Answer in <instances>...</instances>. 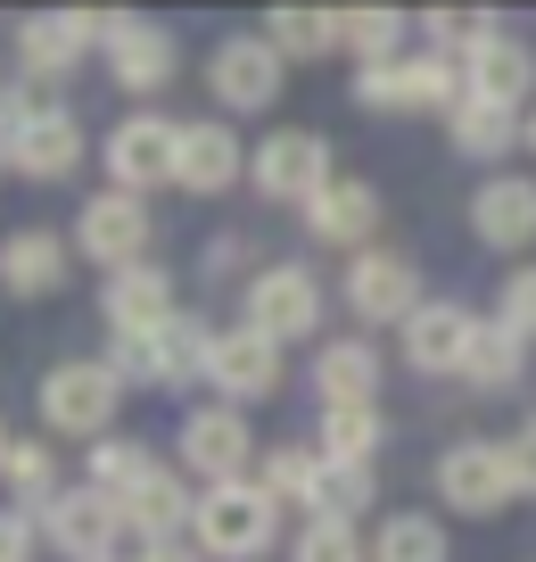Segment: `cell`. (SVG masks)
<instances>
[{"mask_svg":"<svg viewBox=\"0 0 536 562\" xmlns=\"http://www.w3.org/2000/svg\"><path fill=\"white\" fill-rule=\"evenodd\" d=\"M191 546L207 562H256L281 546V505L256 480H231V488H198L191 505Z\"/></svg>","mask_w":536,"mask_h":562,"instance_id":"1","label":"cell"},{"mask_svg":"<svg viewBox=\"0 0 536 562\" xmlns=\"http://www.w3.org/2000/svg\"><path fill=\"white\" fill-rule=\"evenodd\" d=\"M355 108L364 116H454L463 108V58L404 50L388 67H355Z\"/></svg>","mask_w":536,"mask_h":562,"instance_id":"2","label":"cell"},{"mask_svg":"<svg viewBox=\"0 0 536 562\" xmlns=\"http://www.w3.org/2000/svg\"><path fill=\"white\" fill-rule=\"evenodd\" d=\"M116 405H124V381L107 372V356L50 364V381H42V422H50L58 439H107V430H116Z\"/></svg>","mask_w":536,"mask_h":562,"instance_id":"3","label":"cell"},{"mask_svg":"<svg viewBox=\"0 0 536 562\" xmlns=\"http://www.w3.org/2000/svg\"><path fill=\"white\" fill-rule=\"evenodd\" d=\"M281 83H289V58H281L264 34H231V42L207 50V91H215V108H224V124L231 116H264V108L281 100Z\"/></svg>","mask_w":536,"mask_h":562,"instance_id":"4","label":"cell"},{"mask_svg":"<svg viewBox=\"0 0 536 562\" xmlns=\"http://www.w3.org/2000/svg\"><path fill=\"white\" fill-rule=\"evenodd\" d=\"M240 323H248V331H264L273 348L313 339V331H322V273H313V265H264V273L248 281Z\"/></svg>","mask_w":536,"mask_h":562,"instance_id":"5","label":"cell"},{"mask_svg":"<svg viewBox=\"0 0 536 562\" xmlns=\"http://www.w3.org/2000/svg\"><path fill=\"white\" fill-rule=\"evenodd\" d=\"M182 472H198L207 488H231V480H256V430H248L240 405H198L182 414Z\"/></svg>","mask_w":536,"mask_h":562,"instance_id":"6","label":"cell"},{"mask_svg":"<svg viewBox=\"0 0 536 562\" xmlns=\"http://www.w3.org/2000/svg\"><path fill=\"white\" fill-rule=\"evenodd\" d=\"M512 463H503V439H454L437 456V505L463 513V521H495L512 505Z\"/></svg>","mask_w":536,"mask_h":562,"instance_id":"7","label":"cell"},{"mask_svg":"<svg viewBox=\"0 0 536 562\" xmlns=\"http://www.w3.org/2000/svg\"><path fill=\"white\" fill-rule=\"evenodd\" d=\"M346 315L355 323H372V331H380V323H413L421 315V265L413 257H397V248H364V257H346Z\"/></svg>","mask_w":536,"mask_h":562,"instance_id":"8","label":"cell"},{"mask_svg":"<svg viewBox=\"0 0 536 562\" xmlns=\"http://www.w3.org/2000/svg\"><path fill=\"white\" fill-rule=\"evenodd\" d=\"M248 182H256L264 199H281V207H306L330 182V140L306 133V124H281V133H264L256 149H248Z\"/></svg>","mask_w":536,"mask_h":562,"instance_id":"9","label":"cell"},{"mask_svg":"<svg viewBox=\"0 0 536 562\" xmlns=\"http://www.w3.org/2000/svg\"><path fill=\"white\" fill-rule=\"evenodd\" d=\"M149 240H157L149 199H133V191H100V199H83V215H75V257L107 265V273L149 265Z\"/></svg>","mask_w":536,"mask_h":562,"instance_id":"10","label":"cell"},{"mask_svg":"<svg viewBox=\"0 0 536 562\" xmlns=\"http://www.w3.org/2000/svg\"><path fill=\"white\" fill-rule=\"evenodd\" d=\"M34 529H42V538H50L67 562H107V554L124 546V513H116V496H100L91 480H83V488H58L50 505L34 513Z\"/></svg>","mask_w":536,"mask_h":562,"instance_id":"11","label":"cell"},{"mask_svg":"<svg viewBox=\"0 0 536 562\" xmlns=\"http://www.w3.org/2000/svg\"><path fill=\"white\" fill-rule=\"evenodd\" d=\"M9 166H18L25 182H67L75 166H83V124H75V108L58 100H34L18 124H9Z\"/></svg>","mask_w":536,"mask_h":562,"instance_id":"12","label":"cell"},{"mask_svg":"<svg viewBox=\"0 0 536 562\" xmlns=\"http://www.w3.org/2000/svg\"><path fill=\"white\" fill-rule=\"evenodd\" d=\"M463 100H487V108H512V116H528L536 108V50L520 34H487L463 50Z\"/></svg>","mask_w":536,"mask_h":562,"instance_id":"13","label":"cell"},{"mask_svg":"<svg viewBox=\"0 0 536 562\" xmlns=\"http://www.w3.org/2000/svg\"><path fill=\"white\" fill-rule=\"evenodd\" d=\"M207 389H215V405H264L281 389V348L264 331H248V323H231V331H215V348H207Z\"/></svg>","mask_w":536,"mask_h":562,"instance_id":"14","label":"cell"},{"mask_svg":"<svg viewBox=\"0 0 536 562\" xmlns=\"http://www.w3.org/2000/svg\"><path fill=\"white\" fill-rule=\"evenodd\" d=\"M100 58H107V75H116L124 91H140V100L182 75L173 34H166V25H149V18H100Z\"/></svg>","mask_w":536,"mask_h":562,"instance_id":"15","label":"cell"},{"mask_svg":"<svg viewBox=\"0 0 536 562\" xmlns=\"http://www.w3.org/2000/svg\"><path fill=\"white\" fill-rule=\"evenodd\" d=\"M173 140H182V124L173 116H124L116 133H107V182L133 199H149L157 182H173Z\"/></svg>","mask_w":536,"mask_h":562,"instance_id":"16","label":"cell"},{"mask_svg":"<svg viewBox=\"0 0 536 562\" xmlns=\"http://www.w3.org/2000/svg\"><path fill=\"white\" fill-rule=\"evenodd\" d=\"M240 175H248V149H240V133H231L224 116H191V124H182V140H173V191L215 199V191H231Z\"/></svg>","mask_w":536,"mask_h":562,"instance_id":"17","label":"cell"},{"mask_svg":"<svg viewBox=\"0 0 536 562\" xmlns=\"http://www.w3.org/2000/svg\"><path fill=\"white\" fill-rule=\"evenodd\" d=\"M297 215H306V232H313L322 248H346V257H364V248L380 240V191H372V182H355V175H330Z\"/></svg>","mask_w":536,"mask_h":562,"instance_id":"18","label":"cell"},{"mask_svg":"<svg viewBox=\"0 0 536 562\" xmlns=\"http://www.w3.org/2000/svg\"><path fill=\"white\" fill-rule=\"evenodd\" d=\"M470 232H479V248H536V175H512V166H495V175L470 191Z\"/></svg>","mask_w":536,"mask_h":562,"instance_id":"19","label":"cell"},{"mask_svg":"<svg viewBox=\"0 0 536 562\" xmlns=\"http://www.w3.org/2000/svg\"><path fill=\"white\" fill-rule=\"evenodd\" d=\"M470 331H479V315L463 299H421V315L404 323V364L430 372V381H454L470 356Z\"/></svg>","mask_w":536,"mask_h":562,"instance_id":"20","label":"cell"},{"mask_svg":"<svg viewBox=\"0 0 536 562\" xmlns=\"http://www.w3.org/2000/svg\"><path fill=\"white\" fill-rule=\"evenodd\" d=\"M67 265H75L67 232L25 224V232L0 240V290H9V299H58V290H67Z\"/></svg>","mask_w":536,"mask_h":562,"instance_id":"21","label":"cell"},{"mask_svg":"<svg viewBox=\"0 0 536 562\" xmlns=\"http://www.w3.org/2000/svg\"><path fill=\"white\" fill-rule=\"evenodd\" d=\"M100 315H107V339H140V331H157V323L173 315V273L166 265H124V273H107V290H100Z\"/></svg>","mask_w":536,"mask_h":562,"instance_id":"22","label":"cell"},{"mask_svg":"<svg viewBox=\"0 0 536 562\" xmlns=\"http://www.w3.org/2000/svg\"><path fill=\"white\" fill-rule=\"evenodd\" d=\"M91 50H100V18H83V9H50V18H25L18 25L25 75H75Z\"/></svg>","mask_w":536,"mask_h":562,"instance_id":"23","label":"cell"},{"mask_svg":"<svg viewBox=\"0 0 536 562\" xmlns=\"http://www.w3.org/2000/svg\"><path fill=\"white\" fill-rule=\"evenodd\" d=\"M313 397L330 405H380V348L372 339H322L313 348Z\"/></svg>","mask_w":536,"mask_h":562,"instance_id":"24","label":"cell"},{"mask_svg":"<svg viewBox=\"0 0 536 562\" xmlns=\"http://www.w3.org/2000/svg\"><path fill=\"white\" fill-rule=\"evenodd\" d=\"M191 505H198V496L182 488V472H166V463H157V472L140 480V488L124 496L116 513H124V529H133L140 546H173L182 529H191Z\"/></svg>","mask_w":536,"mask_h":562,"instance_id":"25","label":"cell"},{"mask_svg":"<svg viewBox=\"0 0 536 562\" xmlns=\"http://www.w3.org/2000/svg\"><path fill=\"white\" fill-rule=\"evenodd\" d=\"M463 389H479V397H512L520 381H528V339H512L495 315H479V331H470V356L463 372H454Z\"/></svg>","mask_w":536,"mask_h":562,"instance_id":"26","label":"cell"},{"mask_svg":"<svg viewBox=\"0 0 536 562\" xmlns=\"http://www.w3.org/2000/svg\"><path fill=\"white\" fill-rule=\"evenodd\" d=\"M207 348H215V331H207L198 315H182V306H173V315L149 331V372H157V389L207 381Z\"/></svg>","mask_w":536,"mask_h":562,"instance_id":"27","label":"cell"},{"mask_svg":"<svg viewBox=\"0 0 536 562\" xmlns=\"http://www.w3.org/2000/svg\"><path fill=\"white\" fill-rule=\"evenodd\" d=\"M446 140H454V158H470V166H503L520 149V116L512 108H487V100H463L446 116Z\"/></svg>","mask_w":536,"mask_h":562,"instance_id":"28","label":"cell"},{"mask_svg":"<svg viewBox=\"0 0 536 562\" xmlns=\"http://www.w3.org/2000/svg\"><path fill=\"white\" fill-rule=\"evenodd\" d=\"M372 496H380L372 463H322V472H313V496H306V521L355 529V513H372Z\"/></svg>","mask_w":536,"mask_h":562,"instance_id":"29","label":"cell"},{"mask_svg":"<svg viewBox=\"0 0 536 562\" xmlns=\"http://www.w3.org/2000/svg\"><path fill=\"white\" fill-rule=\"evenodd\" d=\"M313 447H322V463H372L388 447V414L380 405H330Z\"/></svg>","mask_w":536,"mask_h":562,"instance_id":"30","label":"cell"},{"mask_svg":"<svg viewBox=\"0 0 536 562\" xmlns=\"http://www.w3.org/2000/svg\"><path fill=\"white\" fill-rule=\"evenodd\" d=\"M313 472H322V447H297V439H281V447H256V488L273 496L281 513H306V496H313Z\"/></svg>","mask_w":536,"mask_h":562,"instance_id":"31","label":"cell"},{"mask_svg":"<svg viewBox=\"0 0 536 562\" xmlns=\"http://www.w3.org/2000/svg\"><path fill=\"white\" fill-rule=\"evenodd\" d=\"M372 562H454L446 521L437 513H388L380 538H372Z\"/></svg>","mask_w":536,"mask_h":562,"instance_id":"32","label":"cell"},{"mask_svg":"<svg viewBox=\"0 0 536 562\" xmlns=\"http://www.w3.org/2000/svg\"><path fill=\"white\" fill-rule=\"evenodd\" d=\"M157 472V456H149V439H124V430H107V439H91V488L100 496H133L140 480Z\"/></svg>","mask_w":536,"mask_h":562,"instance_id":"33","label":"cell"},{"mask_svg":"<svg viewBox=\"0 0 536 562\" xmlns=\"http://www.w3.org/2000/svg\"><path fill=\"white\" fill-rule=\"evenodd\" d=\"M264 42L281 58H330L339 50V9H273L264 18Z\"/></svg>","mask_w":536,"mask_h":562,"instance_id":"34","label":"cell"},{"mask_svg":"<svg viewBox=\"0 0 536 562\" xmlns=\"http://www.w3.org/2000/svg\"><path fill=\"white\" fill-rule=\"evenodd\" d=\"M0 480L18 488V513L34 521V513L58 496V447L50 439H18V447H9V463H0Z\"/></svg>","mask_w":536,"mask_h":562,"instance_id":"35","label":"cell"},{"mask_svg":"<svg viewBox=\"0 0 536 562\" xmlns=\"http://www.w3.org/2000/svg\"><path fill=\"white\" fill-rule=\"evenodd\" d=\"M339 50H355L364 67L404 58V18L397 9H339Z\"/></svg>","mask_w":536,"mask_h":562,"instance_id":"36","label":"cell"},{"mask_svg":"<svg viewBox=\"0 0 536 562\" xmlns=\"http://www.w3.org/2000/svg\"><path fill=\"white\" fill-rule=\"evenodd\" d=\"M495 323H503L512 339H528V348H536V265H512V273H503Z\"/></svg>","mask_w":536,"mask_h":562,"instance_id":"37","label":"cell"},{"mask_svg":"<svg viewBox=\"0 0 536 562\" xmlns=\"http://www.w3.org/2000/svg\"><path fill=\"white\" fill-rule=\"evenodd\" d=\"M289 562H364V546H355V529H339V521H306L289 538Z\"/></svg>","mask_w":536,"mask_h":562,"instance_id":"38","label":"cell"},{"mask_svg":"<svg viewBox=\"0 0 536 562\" xmlns=\"http://www.w3.org/2000/svg\"><path fill=\"white\" fill-rule=\"evenodd\" d=\"M503 463H512V488H520V496H536V414L520 422L512 439H503Z\"/></svg>","mask_w":536,"mask_h":562,"instance_id":"39","label":"cell"},{"mask_svg":"<svg viewBox=\"0 0 536 562\" xmlns=\"http://www.w3.org/2000/svg\"><path fill=\"white\" fill-rule=\"evenodd\" d=\"M34 546H42V529L25 513H0V562H34Z\"/></svg>","mask_w":536,"mask_h":562,"instance_id":"40","label":"cell"},{"mask_svg":"<svg viewBox=\"0 0 536 562\" xmlns=\"http://www.w3.org/2000/svg\"><path fill=\"white\" fill-rule=\"evenodd\" d=\"M240 265H248V240H240V232H224V240H207V273H215V281H231V273H240Z\"/></svg>","mask_w":536,"mask_h":562,"instance_id":"41","label":"cell"},{"mask_svg":"<svg viewBox=\"0 0 536 562\" xmlns=\"http://www.w3.org/2000/svg\"><path fill=\"white\" fill-rule=\"evenodd\" d=\"M140 562H207V554H198V546H182V538H173V546H149V554H140Z\"/></svg>","mask_w":536,"mask_h":562,"instance_id":"42","label":"cell"},{"mask_svg":"<svg viewBox=\"0 0 536 562\" xmlns=\"http://www.w3.org/2000/svg\"><path fill=\"white\" fill-rule=\"evenodd\" d=\"M520 140H528V149H536V108H528V116H520Z\"/></svg>","mask_w":536,"mask_h":562,"instance_id":"43","label":"cell"},{"mask_svg":"<svg viewBox=\"0 0 536 562\" xmlns=\"http://www.w3.org/2000/svg\"><path fill=\"white\" fill-rule=\"evenodd\" d=\"M0 175H9V124H0Z\"/></svg>","mask_w":536,"mask_h":562,"instance_id":"44","label":"cell"},{"mask_svg":"<svg viewBox=\"0 0 536 562\" xmlns=\"http://www.w3.org/2000/svg\"><path fill=\"white\" fill-rule=\"evenodd\" d=\"M9 447H18V439H9V422H0V463H9Z\"/></svg>","mask_w":536,"mask_h":562,"instance_id":"45","label":"cell"}]
</instances>
